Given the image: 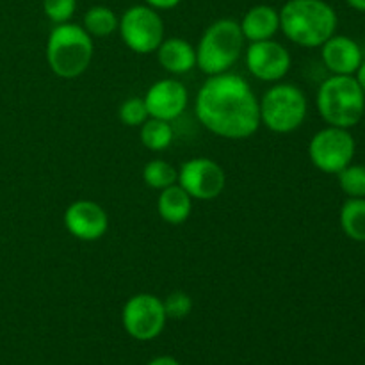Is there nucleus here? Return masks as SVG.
Here are the masks:
<instances>
[{"instance_id":"obj_4","label":"nucleus","mask_w":365,"mask_h":365,"mask_svg":"<svg viewBox=\"0 0 365 365\" xmlns=\"http://www.w3.org/2000/svg\"><path fill=\"white\" fill-rule=\"evenodd\" d=\"M316 106L324 123L351 130L365 114V95L355 75H331L321 82Z\"/></svg>"},{"instance_id":"obj_20","label":"nucleus","mask_w":365,"mask_h":365,"mask_svg":"<svg viewBox=\"0 0 365 365\" xmlns=\"http://www.w3.org/2000/svg\"><path fill=\"white\" fill-rule=\"evenodd\" d=\"M141 143L152 152H163L173 143V127L170 121L157 120V118H148L141 125Z\"/></svg>"},{"instance_id":"obj_29","label":"nucleus","mask_w":365,"mask_h":365,"mask_svg":"<svg viewBox=\"0 0 365 365\" xmlns=\"http://www.w3.org/2000/svg\"><path fill=\"white\" fill-rule=\"evenodd\" d=\"M346 4H348L351 9L360 11V13H365V0H346Z\"/></svg>"},{"instance_id":"obj_10","label":"nucleus","mask_w":365,"mask_h":365,"mask_svg":"<svg viewBox=\"0 0 365 365\" xmlns=\"http://www.w3.org/2000/svg\"><path fill=\"white\" fill-rule=\"evenodd\" d=\"M177 184L192 200L210 202L225 191L227 175L216 160L209 157H195V159L185 160L180 166Z\"/></svg>"},{"instance_id":"obj_21","label":"nucleus","mask_w":365,"mask_h":365,"mask_svg":"<svg viewBox=\"0 0 365 365\" xmlns=\"http://www.w3.org/2000/svg\"><path fill=\"white\" fill-rule=\"evenodd\" d=\"M178 170H175L170 163L163 159H153L145 164L143 168V180L148 187L163 191V189L170 187V185L177 184Z\"/></svg>"},{"instance_id":"obj_5","label":"nucleus","mask_w":365,"mask_h":365,"mask_svg":"<svg viewBox=\"0 0 365 365\" xmlns=\"http://www.w3.org/2000/svg\"><path fill=\"white\" fill-rule=\"evenodd\" d=\"M241 25L234 18H220L205 29L196 46V66L205 75L230 71L245 46Z\"/></svg>"},{"instance_id":"obj_12","label":"nucleus","mask_w":365,"mask_h":365,"mask_svg":"<svg viewBox=\"0 0 365 365\" xmlns=\"http://www.w3.org/2000/svg\"><path fill=\"white\" fill-rule=\"evenodd\" d=\"M64 227L68 234L84 242L102 239L109 230L106 209L93 200H77L64 210Z\"/></svg>"},{"instance_id":"obj_22","label":"nucleus","mask_w":365,"mask_h":365,"mask_svg":"<svg viewBox=\"0 0 365 365\" xmlns=\"http://www.w3.org/2000/svg\"><path fill=\"white\" fill-rule=\"evenodd\" d=\"M339 177V187L348 198H365V166L364 164H349Z\"/></svg>"},{"instance_id":"obj_17","label":"nucleus","mask_w":365,"mask_h":365,"mask_svg":"<svg viewBox=\"0 0 365 365\" xmlns=\"http://www.w3.org/2000/svg\"><path fill=\"white\" fill-rule=\"evenodd\" d=\"M159 216L170 225H182L187 221L192 210V198L178 184L163 189L157 200Z\"/></svg>"},{"instance_id":"obj_2","label":"nucleus","mask_w":365,"mask_h":365,"mask_svg":"<svg viewBox=\"0 0 365 365\" xmlns=\"http://www.w3.org/2000/svg\"><path fill=\"white\" fill-rule=\"evenodd\" d=\"M280 31L303 48H319L337 34L339 18L324 0H289L280 11Z\"/></svg>"},{"instance_id":"obj_1","label":"nucleus","mask_w":365,"mask_h":365,"mask_svg":"<svg viewBox=\"0 0 365 365\" xmlns=\"http://www.w3.org/2000/svg\"><path fill=\"white\" fill-rule=\"evenodd\" d=\"M200 123L225 139H248L260 127L259 98L237 73L210 75L196 95Z\"/></svg>"},{"instance_id":"obj_19","label":"nucleus","mask_w":365,"mask_h":365,"mask_svg":"<svg viewBox=\"0 0 365 365\" xmlns=\"http://www.w3.org/2000/svg\"><path fill=\"white\" fill-rule=\"evenodd\" d=\"M118 24H120V18L107 6L89 7L82 18V27L91 38H107L118 31Z\"/></svg>"},{"instance_id":"obj_24","label":"nucleus","mask_w":365,"mask_h":365,"mask_svg":"<svg viewBox=\"0 0 365 365\" xmlns=\"http://www.w3.org/2000/svg\"><path fill=\"white\" fill-rule=\"evenodd\" d=\"M163 305L168 319H184L191 314L192 298L187 292L175 291L168 294L166 299H163Z\"/></svg>"},{"instance_id":"obj_13","label":"nucleus","mask_w":365,"mask_h":365,"mask_svg":"<svg viewBox=\"0 0 365 365\" xmlns=\"http://www.w3.org/2000/svg\"><path fill=\"white\" fill-rule=\"evenodd\" d=\"M150 118L173 121L184 114L189 102L187 88L177 78H160L153 82L143 96Z\"/></svg>"},{"instance_id":"obj_8","label":"nucleus","mask_w":365,"mask_h":365,"mask_svg":"<svg viewBox=\"0 0 365 365\" xmlns=\"http://www.w3.org/2000/svg\"><path fill=\"white\" fill-rule=\"evenodd\" d=\"M121 39L135 53H152L164 39V21L159 11L146 4H138L125 11L118 24Z\"/></svg>"},{"instance_id":"obj_28","label":"nucleus","mask_w":365,"mask_h":365,"mask_svg":"<svg viewBox=\"0 0 365 365\" xmlns=\"http://www.w3.org/2000/svg\"><path fill=\"white\" fill-rule=\"evenodd\" d=\"M355 78H356V81H359L360 88H362V91H364V95H365V59L362 61V64H360L359 70H356Z\"/></svg>"},{"instance_id":"obj_14","label":"nucleus","mask_w":365,"mask_h":365,"mask_svg":"<svg viewBox=\"0 0 365 365\" xmlns=\"http://www.w3.org/2000/svg\"><path fill=\"white\" fill-rule=\"evenodd\" d=\"M319 48L321 59L331 75H355L365 59L359 41L344 34H334Z\"/></svg>"},{"instance_id":"obj_6","label":"nucleus","mask_w":365,"mask_h":365,"mask_svg":"<svg viewBox=\"0 0 365 365\" xmlns=\"http://www.w3.org/2000/svg\"><path fill=\"white\" fill-rule=\"evenodd\" d=\"M260 123L274 134L298 130L309 114V100L303 89L289 82H277L259 100Z\"/></svg>"},{"instance_id":"obj_18","label":"nucleus","mask_w":365,"mask_h":365,"mask_svg":"<svg viewBox=\"0 0 365 365\" xmlns=\"http://www.w3.org/2000/svg\"><path fill=\"white\" fill-rule=\"evenodd\" d=\"M341 228L351 241L365 242V198H348L339 214Z\"/></svg>"},{"instance_id":"obj_3","label":"nucleus","mask_w":365,"mask_h":365,"mask_svg":"<svg viewBox=\"0 0 365 365\" xmlns=\"http://www.w3.org/2000/svg\"><path fill=\"white\" fill-rule=\"evenodd\" d=\"M93 38L82 25L59 24L50 31L46 39V63L61 78H77L93 61Z\"/></svg>"},{"instance_id":"obj_11","label":"nucleus","mask_w":365,"mask_h":365,"mask_svg":"<svg viewBox=\"0 0 365 365\" xmlns=\"http://www.w3.org/2000/svg\"><path fill=\"white\" fill-rule=\"evenodd\" d=\"M246 68L262 82H280L291 70V53L274 39L250 43L245 53Z\"/></svg>"},{"instance_id":"obj_23","label":"nucleus","mask_w":365,"mask_h":365,"mask_svg":"<svg viewBox=\"0 0 365 365\" xmlns=\"http://www.w3.org/2000/svg\"><path fill=\"white\" fill-rule=\"evenodd\" d=\"M118 116H120L121 123L127 125V127H141V125L150 118L145 98H139V96L127 98L120 106Z\"/></svg>"},{"instance_id":"obj_25","label":"nucleus","mask_w":365,"mask_h":365,"mask_svg":"<svg viewBox=\"0 0 365 365\" xmlns=\"http://www.w3.org/2000/svg\"><path fill=\"white\" fill-rule=\"evenodd\" d=\"M43 11L52 24H66L77 11V0H43Z\"/></svg>"},{"instance_id":"obj_27","label":"nucleus","mask_w":365,"mask_h":365,"mask_svg":"<svg viewBox=\"0 0 365 365\" xmlns=\"http://www.w3.org/2000/svg\"><path fill=\"white\" fill-rule=\"evenodd\" d=\"M146 365H180V364H178V360L173 359V356L163 355V356H155V359L150 360Z\"/></svg>"},{"instance_id":"obj_16","label":"nucleus","mask_w":365,"mask_h":365,"mask_svg":"<svg viewBox=\"0 0 365 365\" xmlns=\"http://www.w3.org/2000/svg\"><path fill=\"white\" fill-rule=\"evenodd\" d=\"M155 52L159 64L168 73L184 75L196 66V48L187 39L164 38Z\"/></svg>"},{"instance_id":"obj_15","label":"nucleus","mask_w":365,"mask_h":365,"mask_svg":"<svg viewBox=\"0 0 365 365\" xmlns=\"http://www.w3.org/2000/svg\"><path fill=\"white\" fill-rule=\"evenodd\" d=\"M239 25L246 41L255 43L273 39V36L280 31V13L273 6L259 4L246 11Z\"/></svg>"},{"instance_id":"obj_9","label":"nucleus","mask_w":365,"mask_h":365,"mask_svg":"<svg viewBox=\"0 0 365 365\" xmlns=\"http://www.w3.org/2000/svg\"><path fill=\"white\" fill-rule=\"evenodd\" d=\"M166 321L168 317L164 312L163 299L148 292L128 298L121 310V323H123L125 331L132 339L141 342L159 337L166 327Z\"/></svg>"},{"instance_id":"obj_7","label":"nucleus","mask_w":365,"mask_h":365,"mask_svg":"<svg viewBox=\"0 0 365 365\" xmlns=\"http://www.w3.org/2000/svg\"><path fill=\"white\" fill-rule=\"evenodd\" d=\"M356 143L349 128H321L309 143V157L314 168L327 175H337L353 163Z\"/></svg>"},{"instance_id":"obj_26","label":"nucleus","mask_w":365,"mask_h":365,"mask_svg":"<svg viewBox=\"0 0 365 365\" xmlns=\"http://www.w3.org/2000/svg\"><path fill=\"white\" fill-rule=\"evenodd\" d=\"M182 0H145L146 6H150L155 11H170L180 4Z\"/></svg>"}]
</instances>
